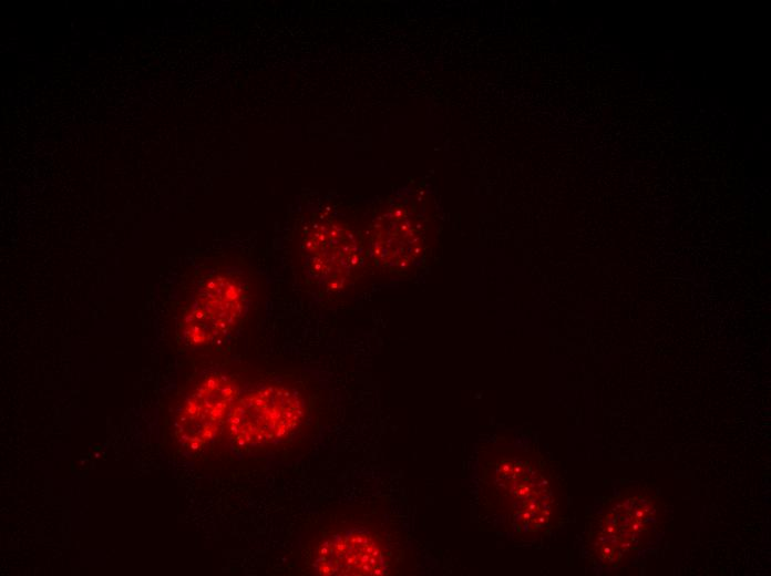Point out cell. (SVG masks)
Returning a JSON list of instances; mask_svg holds the SVG:
<instances>
[{"mask_svg":"<svg viewBox=\"0 0 771 576\" xmlns=\"http://www.w3.org/2000/svg\"><path fill=\"white\" fill-rule=\"evenodd\" d=\"M380 553L366 535L352 534L336 542H327L319 557L323 575H363L377 573Z\"/></svg>","mask_w":771,"mask_h":576,"instance_id":"277c9868","label":"cell"},{"mask_svg":"<svg viewBox=\"0 0 771 576\" xmlns=\"http://www.w3.org/2000/svg\"><path fill=\"white\" fill-rule=\"evenodd\" d=\"M233 399L234 390L224 378H213L202 384L186 403L179 419L181 439L191 444L209 441L233 405Z\"/></svg>","mask_w":771,"mask_h":576,"instance_id":"7a4b0ae2","label":"cell"},{"mask_svg":"<svg viewBox=\"0 0 771 576\" xmlns=\"http://www.w3.org/2000/svg\"><path fill=\"white\" fill-rule=\"evenodd\" d=\"M301 402L296 393L267 387L245 394L233 403L228 429L241 448H261L289 438L302 419Z\"/></svg>","mask_w":771,"mask_h":576,"instance_id":"6da1fadb","label":"cell"},{"mask_svg":"<svg viewBox=\"0 0 771 576\" xmlns=\"http://www.w3.org/2000/svg\"><path fill=\"white\" fill-rule=\"evenodd\" d=\"M240 292L236 285L217 278L198 298L187 322V333L197 343L216 341L239 315Z\"/></svg>","mask_w":771,"mask_h":576,"instance_id":"3957f363","label":"cell"}]
</instances>
